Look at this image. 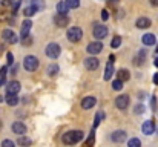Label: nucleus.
<instances>
[{
  "label": "nucleus",
  "instance_id": "nucleus-1",
  "mask_svg": "<svg viewBox=\"0 0 158 147\" xmlns=\"http://www.w3.org/2000/svg\"><path fill=\"white\" fill-rule=\"evenodd\" d=\"M63 143L66 146H72V144H77L83 140V132L81 130H71V132H66L63 135Z\"/></svg>",
  "mask_w": 158,
  "mask_h": 147
},
{
  "label": "nucleus",
  "instance_id": "nucleus-2",
  "mask_svg": "<svg viewBox=\"0 0 158 147\" xmlns=\"http://www.w3.org/2000/svg\"><path fill=\"white\" fill-rule=\"evenodd\" d=\"M66 35H68V40H69V42L77 43V42L81 40V37H83V31H81V28H78V26H72V28L68 29Z\"/></svg>",
  "mask_w": 158,
  "mask_h": 147
},
{
  "label": "nucleus",
  "instance_id": "nucleus-3",
  "mask_svg": "<svg viewBox=\"0 0 158 147\" xmlns=\"http://www.w3.org/2000/svg\"><path fill=\"white\" fill-rule=\"evenodd\" d=\"M23 67H25L26 71H29V72L37 71V67H39V58L34 57V55L25 57V60H23Z\"/></svg>",
  "mask_w": 158,
  "mask_h": 147
},
{
  "label": "nucleus",
  "instance_id": "nucleus-4",
  "mask_svg": "<svg viewBox=\"0 0 158 147\" xmlns=\"http://www.w3.org/2000/svg\"><path fill=\"white\" fill-rule=\"evenodd\" d=\"M2 39H3L6 43H9V45H15V43L19 42V37L15 35V32H14L12 29H3V31H2Z\"/></svg>",
  "mask_w": 158,
  "mask_h": 147
},
{
  "label": "nucleus",
  "instance_id": "nucleus-5",
  "mask_svg": "<svg viewBox=\"0 0 158 147\" xmlns=\"http://www.w3.org/2000/svg\"><path fill=\"white\" fill-rule=\"evenodd\" d=\"M60 52H61V48H60V45H57V43H49L48 46H46V51H45V54L49 57V58H58V55H60Z\"/></svg>",
  "mask_w": 158,
  "mask_h": 147
},
{
  "label": "nucleus",
  "instance_id": "nucleus-6",
  "mask_svg": "<svg viewBox=\"0 0 158 147\" xmlns=\"http://www.w3.org/2000/svg\"><path fill=\"white\" fill-rule=\"evenodd\" d=\"M92 34H94L95 39L102 40V39L107 37V28H106L105 25H95L94 29H92Z\"/></svg>",
  "mask_w": 158,
  "mask_h": 147
},
{
  "label": "nucleus",
  "instance_id": "nucleus-7",
  "mask_svg": "<svg viewBox=\"0 0 158 147\" xmlns=\"http://www.w3.org/2000/svg\"><path fill=\"white\" fill-rule=\"evenodd\" d=\"M54 23L58 26V28H64L69 25V17L68 15H63V14H57L54 17Z\"/></svg>",
  "mask_w": 158,
  "mask_h": 147
},
{
  "label": "nucleus",
  "instance_id": "nucleus-8",
  "mask_svg": "<svg viewBox=\"0 0 158 147\" xmlns=\"http://www.w3.org/2000/svg\"><path fill=\"white\" fill-rule=\"evenodd\" d=\"M115 106H117L120 110L127 109V106H129V97H127V95H120V97H117V100H115Z\"/></svg>",
  "mask_w": 158,
  "mask_h": 147
},
{
  "label": "nucleus",
  "instance_id": "nucleus-9",
  "mask_svg": "<svg viewBox=\"0 0 158 147\" xmlns=\"http://www.w3.org/2000/svg\"><path fill=\"white\" fill-rule=\"evenodd\" d=\"M98 64H100V61H98V58H95V57H89V58L85 60V67H86L88 71H95V69L98 67Z\"/></svg>",
  "mask_w": 158,
  "mask_h": 147
},
{
  "label": "nucleus",
  "instance_id": "nucleus-10",
  "mask_svg": "<svg viewBox=\"0 0 158 147\" xmlns=\"http://www.w3.org/2000/svg\"><path fill=\"white\" fill-rule=\"evenodd\" d=\"M20 92V83L19 81H9L6 84V94H12V95H17Z\"/></svg>",
  "mask_w": 158,
  "mask_h": 147
},
{
  "label": "nucleus",
  "instance_id": "nucleus-11",
  "mask_svg": "<svg viewBox=\"0 0 158 147\" xmlns=\"http://www.w3.org/2000/svg\"><path fill=\"white\" fill-rule=\"evenodd\" d=\"M155 124H154V121H144L143 123V126H141V132L144 133V135H152L154 132H155Z\"/></svg>",
  "mask_w": 158,
  "mask_h": 147
},
{
  "label": "nucleus",
  "instance_id": "nucleus-12",
  "mask_svg": "<svg viewBox=\"0 0 158 147\" xmlns=\"http://www.w3.org/2000/svg\"><path fill=\"white\" fill-rule=\"evenodd\" d=\"M86 51H88L89 54H92V55L100 54V52L103 51V45H102L100 42H92V43H89V45H88Z\"/></svg>",
  "mask_w": 158,
  "mask_h": 147
},
{
  "label": "nucleus",
  "instance_id": "nucleus-13",
  "mask_svg": "<svg viewBox=\"0 0 158 147\" xmlns=\"http://www.w3.org/2000/svg\"><path fill=\"white\" fill-rule=\"evenodd\" d=\"M31 28H32V22H31V20H25V22L22 23V29H20V35H22V39H25V37L29 35Z\"/></svg>",
  "mask_w": 158,
  "mask_h": 147
},
{
  "label": "nucleus",
  "instance_id": "nucleus-14",
  "mask_svg": "<svg viewBox=\"0 0 158 147\" xmlns=\"http://www.w3.org/2000/svg\"><path fill=\"white\" fill-rule=\"evenodd\" d=\"M12 132L17 133V135H25L26 133V126L22 121H15V123H12Z\"/></svg>",
  "mask_w": 158,
  "mask_h": 147
},
{
  "label": "nucleus",
  "instance_id": "nucleus-15",
  "mask_svg": "<svg viewBox=\"0 0 158 147\" xmlns=\"http://www.w3.org/2000/svg\"><path fill=\"white\" fill-rule=\"evenodd\" d=\"M110 140L114 143H123L126 140V132L124 130H115L112 135H110Z\"/></svg>",
  "mask_w": 158,
  "mask_h": 147
},
{
  "label": "nucleus",
  "instance_id": "nucleus-16",
  "mask_svg": "<svg viewBox=\"0 0 158 147\" xmlns=\"http://www.w3.org/2000/svg\"><path fill=\"white\" fill-rule=\"evenodd\" d=\"M95 103H97V98L95 97H86L83 98V101H81V107L83 109H92L95 106Z\"/></svg>",
  "mask_w": 158,
  "mask_h": 147
},
{
  "label": "nucleus",
  "instance_id": "nucleus-17",
  "mask_svg": "<svg viewBox=\"0 0 158 147\" xmlns=\"http://www.w3.org/2000/svg\"><path fill=\"white\" fill-rule=\"evenodd\" d=\"M141 42H143V45H144V46H152V45H155L157 37H155L154 34H144V35H143V39H141Z\"/></svg>",
  "mask_w": 158,
  "mask_h": 147
},
{
  "label": "nucleus",
  "instance_id": "nucleus-18",
  "mask_svg": "<svg viewBox=\"0 0 158 147\" xmlns=\"http://www.w3.org/2000/svg\"><path fill=\"white\" fill-rule=\"evenodd\" d=\"M135 25H137V28H140V29H146V28L151 26V20H149L148 17H140V18L135 22Z\"/></svg>",
  "mask_w": 158,
  "mask_h": 147
},
{
  "label": "nucleus",
  "instance_id": "nucleus-19",
  "mask_svg": "<svg viewBox=\"0 0 158 147\" xmlns=\"http://www.w3.org/2000/svg\"><path fill=\"white\" fill-rule=\"evenodd\" d=\"M17 144L22 146V147H29L31 144H32V140L28 138V137H25V135H20L19 140H17Z\"/></svg>",
  "mask_w": 158,
  "mask_h": 147
},
{
  "label": "nucleus",
  "instance_id": "nucleus-20",
  "mask_svg": "<svg viewBox=\"0 0 158 147\" xmlns=\"http://www.w3.org/2000/svg\"><path fill=\"white\" fill-rule=\"evenodd\" d=\"M112 75H114V63H107V66H106V69H105V75H103V78H105L106 81L107 80H110L112 78Z\"/></svg>",
  "mask_w": 158,
  "mask_h": 147
},
{
  "label": "nucleus",
  "instance_id": "nucleus-21",
  "mask_svg": "<svg viewBox=\"0 0 158 147\" xmlns=\"http://www.w3.org/2000/svg\"><path fill=\"white\" fill-rule=\"evenodd\" d=\"M68 11H69V8L66 6V3H64V2H58V3H57V14L68 15Z\"/></svg>",
  "mask_w": 158,
  "mask_h": 147
},
{
  "label": "nucleus",
  "instance_id": "nucleus-22",
  "mask_svg": "<svg viewBox=\"0 0 158 147\" xmlns=\"http://www.w3.org/2000/svg\"><path fill=\"white\" fill-rule=\"evenodd\" d=\"M9 106H17L19 104V97L12 95V94H6V100H5Z\"/></svg>",
  "mask_w": 158,
  "mask_h": 147
},
{
  "label": "nucleus",
  "instance_id": "nucleus-23",
  "mask_svg": "<svg viewBox=\"0 0 158 147\" xmlns=\"http://www.w3.org/2000/svg\"><path fill=\"white\" fill-rule=\"evenodd\" d=\"M46 72H48V75H49V77H55V75L58 74V64H55V63L49 64V66H48V69H46Z\"/></svg>",
  "mask_w": 158,
  "mask_h": 147
},
{
  "label": "nucleus",
  "instance_id": "nucleus-24",
  "mask_svg": "<svg viewBox=\"0 0 158 147\" xmlns=\"http://www.w3.org/2000/svg\"><path fill=\"white\" fill-rule=\"evenodd\" d=\"M37 11H39V9H37L34 5H29V6H26V8L23 9V14H25L26 17H31V15H34Z\"/></svg>",
  "mask_w": 158,
  "mask_h": 147
},
{
  "label": "nucleus",
  "instance_id": "nucleus-25",
  "mask_svg": "<svg viewBox=\"0 0 158 147\" xmlns=\"http://www.w3.org/2000/svg\"><path fill=\"white\" fill-rule=\"evenodd\" d=\"M129 77H131V75H129V71H127V69H120V71H118V80H121L123 83L127 81Z\"/></svg>",
  "mask_w": 158,
  "mask_h": 147
},
{
  "label": "nucleus",
  "instance_id": "nucleus-26",
  "mask_svg": "<svg viewBox=\"0 0 158 147\" xmlns=\"http://www.w3.org/2000/svg\"><path fill=\"white\" fill-rule=\"evenodd\" d=\"M6 74H8V66H3L0 69V88L5 84V80H6Z\"/></svg>",
  "mask_w": 158,
  "mask_h": 147
},
{
  "label": "nucleus",
  "instance_id": "nucleus-27",
  "mask_svg": "<svg viewBox=\"0 0 158 147\" xmlns=\"http://www.w3.org/2000/svg\"><path fill=\"white\" fill-rule=\"evenodd\" d=\"M64 3H66V6H68L69 9H75V8L80 6V0H66Z\"/></svg>",
  "mask_w": 158,
  "mask_h": 147
},
{
  "label": "nucleus",
  "instance_id": "nucleus-28",
  "mask_svg": "<svg viewBox=\"0 0 158 147\" xmlns=\"http://www.w3.org/2000/svg\"><path fill=\"white\" fill-rule=\"evenodd\" d=\"M127 147H141V141L138 138H132V140H129Z\"/></svg>",
  "mask_w": 158,
  "mask_h": 147
},
{
  "label": "nucleus",
  "instance_id": "nucleus-29",
  "mask_svg": "<svg viewBox=\"0 0 158 147\" xmlns=\"http://www.w3.org/2000/svg\"><path fill=\"white\" fill-rule=\"evenodd\" d=\"M103 118H105V113H103V112H98V113L95 115V120H94V129L100 124V121H102Z\"/></svg>",
  "mask_w": 158,
  "mask_h": 147
},
{
  "label": "nucleus",
  "instance_id": "nucleus-30",
  "mask_svg": "<svg viewBox=\"0 0 158 147\" xmlns=\"http://www.w3.org/2000/svg\"><path fill=\"white\" fill-rule=\"evenodd\" d=\"M121 88H123V81L117 78V80H115V81L112 83V89H115V91H120Z\"/></svg>",
  "mask_w": 158,
  "mask_h": 147
},
{
  "label": "nucleus",
  "instance_id": "nucleus-31",
  "mask_svg": "<svg viewBox=\"0 0 158 147\" xmlns=\"http://www.w3.org/2000/svg\"><path fill=\"white\" fill-rule=\"evenodd\" d=\"M94 140H95V130H92V132H91V135H89V138H88V143H86V146H88V147H92V144H94Z\"/></svg>",
  "mask_w": 158,
  "mask_h": 147
},
{
  "label": "nucleus",
  "instance_id": "nucleus-32",
  "mask_svg": "<svg viewBox=\"0 0 158 147\" xmlns=\"http://www.w3.org/2000/svg\"><path fill=\"white\" fill-rule=\"evenodd\" d=\"M120 45H121V37H118V35H117V37H114V40H112L110 46H112V48H118Z\"/></svg>",
  "mask_w": 158,
  "mask_h": 147
},
{
  "label": "nucleus",
  "instance_id": "nucleus-33",
  "mask_svg": "<svg viewBox=\"0 0 158 147\" xmlns=\"http://www.w3.org/2000/svg\"><path fill=\"white\" fill-rule=\"evenodd\" d=\"M2 147H15V144H14V141H11V140H3V141H2Z\"/></svg>",
  "mask_w": 158,
  "mask_h": 147
},
{
  "label": "nucleus",
  "instance_id": "nucleus-34",
  "mask_svg": "<svg viewBox=\"0 0 158 147\" xmlns=\"http://www.w3.org/2000/svg\"><path fill=\"white\" fill-rule=\"evenodd\" d=\"M31 5H34L37 9H42V8H43V0H32Z\"/></svg>",
  "mask_w": 158,
  "mask_h": 147
},
{
  "label": "nucleus",
  "instance_id": "nucleus-35",
  "mask_svg": "<svg viewBox=\"0 0 158 147\" xmlns=\"http://www.w3.org/2000/svg\"><path fill=\"white\" fill-rule=\"evenodd\" d=\"M143 112H144V106H143V104L135 106V113H137V115H140V113H143Z\"/></svg>",
  "mask_w": 158,
  "mask_h": 147
},
{
  "label": "nucleus",
  "instance_id": "nucleus-36",
  "mask_svg": "<svg viewBox=\"0 0 158 147\" xmlns=\"http://www.w3.org/2000/svg\"><path fill=\"white\" fill-rule=\"evenodd\" d=\"M151 107H152V110H157V97L155 95L151 100Z\"/></svg>",
  "mask_w": 158,
  "mask_h": 147
},
{
  "label": "nucleus",
  "instance_id": "nucleus-37",
  "mask_svg": "<svg viewBox=\"0 0 158 147\" xmlns=\"http://www.w3.org/2000/svg\"><path fill=\"white\" fill-rule=\"evenodd\" d=\"M6 60H8V64H12V63H14V57H12V54H11V52H8V54H6Z\"/></svg>",
  "mask_w": 158,
  "mask_h": 147
},
{
  "label": "nucleus",
  "instance_id": "nucleus-38",
  "mask_svg": "<svg viewBox=\"0 0 158 147\" xmlns=\"http://www.w3.org/2000/svg\"><path fill=\"white\" fill-rule=\"evenodd\" d=\"M0 3L3 6H11V5H14V0H0Z\"/></svg>",
  "mask_w": 158,
  "mask_h": 147
},
{
  "label": "nucleus",
  "instance_id": "nucleus-39",
  "mask_svg": "<svg viewBox=\"0 0 158 147\" xmlns=\"http://www.w3.org/2000/svg\"><path fill=\"white\" fill-rule=\"evenodd\" d=\"M31 42H32V39L28 35V37H25V39H22V43L23 45H31Z\"/></svg>",
  "mask_w": 158,
  "mask_h": 147
},
{
  "label": "nucleus",
  "instance_id": "nucleus-40",
  "mask_svg": "<svg viewBox=\"0 0 158 147\" xmlns=\"http://www.w3.org/2000/svg\"><path fill=\"white\" fill-rule=\"evenodd\" d=\"M102 18H103V20H107V18H109V12H107L106 9L102 11Z\"/></svg>",
  "mask_w": 158,
  "mask_h": 147
},
{
  "label": "nucleus",
  "instance_id": "nucleus-41",
  "mask_svg": "<svg viewBox=\"0 0 158 147\" xmlns=\"http://www.w3.org/2000/svg\"><path fill=\"white\" fill-rule=\"evenodd\" d=\"M154 83H155V84H158V72L154 75Z\"/></svg>",
  "mask_w": 158,
  "mask_h": 147
},
{
  "label": "nucleus",
  "instance_id": "nucleus-42",
  "mask_svg": "<svg viewBox=\"0 0 158 147\" xmlns=\"http://www.w3.org/2000/svg\"><path fill=\"white\" fill-rule=\"evenodd\" d=\"M151 5L152 6H158V0H151Z\"/></svg>",
  "mask_w": 158,
  "mask_h": 147
},
{
  "label": "nucleus",
  "instance_id": "nucleus-43",
  "mask_svg": "<svg viewBox=\"0 0 158 147\" xmlns=\"http://www.w3.org/2000/svg\"><path fill=\"white\" fill-rule=\"evenodd\" d=\"M155 66H157V67H158V57H157V58H155Z\"/></svg>",
  "mask_w": 158,
  "mask_h": 147
},
{
  "label": "nucleus",
  "instance_id": "nucleus-44",
  "mask_svg": "<svg viewBox=\"0 0 158 147\" xmlns=\"http://www.w3.org/2000/svg\"><path fill=\"white\" fill-rule=\"evenodd\" d=\"M155 54H158V46H157V49H155Z\"/></svg>",
  "mask_w": 158,
  "mask_h": 147
},
{
  "label": "nucleus",
  "instance_id": "nucleus-45",
  "mask_svg": "<svg viewBox=\"0 0 158 147\" xmlns=\"http://www.w3.org/2000/svg\"><path fill=\"white\" fill-rule=\"evenodd\" d=\"M155 130H157V132H158V127H157V129H155Z\"/></svg>",
  "mask_w": 158,
  "mask_h": 147
},
{
  "label": "nucleus",
  "instance_id": "nucleus-46",
  "mask_svg": "<svg viewBox=\"0 0 158 147\" xmlns=\"http://www.w3.org/2000/svg\"><path fill=\"white\" fill-rule=\"evenodd\" d=\"M112 2H117V0H112Z\"/></svg>",
  "mask_w": 158,
  "mask_h": 147
}]
</instances>
